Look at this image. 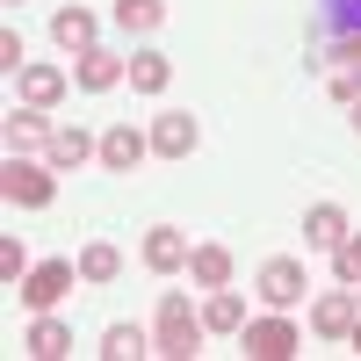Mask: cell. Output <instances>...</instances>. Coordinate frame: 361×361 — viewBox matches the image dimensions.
Returning a JSON list of instances; mask_svg holds the SVG:
<instances>
[{
  "label": "cell",
  "mask_w": 361,
  "mask_h": 361,
  "mask_svg": "<svg viewBox=\"0 0 361 361\" xmlns=\"http://www.w3.org/2000/svg\"><path fill=\"white\" fill-rule=\"evenodd\" d=\"M15 80H22V102H29V109H58V102H66V87H73L58 66H37V58H29Z\"/></svg>",
  "instance_id": "9a60e30c"
},
{
  "label": "cell",
  "mask_w": 361,
  "mask_h": 361,
  "mask_svg": "<svg viewBox=\"0 0 361 361\" xmlns=\"http://www.w3.org/2000/svg\"><path fill=\"white\" fill-rule=\"evenodd\" d=\"M44 116L51 109H8V116H0V130H8V152H44V145H51V123H44Z\"/></svg>",
  "instance_id": "4fadbf2b"
},
{
  "label": "cell",
  "mask_w": 361,
  "mask_h": 361,
  "mask_svg": "<svg viewBox=\"0 0 361 361\" xmlns=\"http://www.w3.org/2000/svg\"><path fill=\"white\" fill-rule=\"evenodd\" d=\"M51 37H58V51H73V58H80V51H94L102 15H94V8H58V15H51Z\"/></svg>",
  "instance_id": "5bb4252c"
},
{
  "label": "cell",
  "mask_w": 361,
  "mask_h": 361,
  "mask_svg": "<svg viewBox=\"0 0 361 361\" xmlns=\"http://www.w3.org/2000/svg\"><path fill=\"white\" fill-rule=\"evenodd\" d=\"M188 282H195V289H224V282H231V246H217V238L195 246V253H188Z\"/></svg>",
  "instance_id": "e0dca14e"
},
{
  "label": "cell",
  "mask_w": 361,
  "mask_h": 361,
  "mask_svg": "<svg viewBox=\"0 0 361 361\" xmlns=\"http://www.w3.org/2000/svg\"><path fill=\"white\" fill-rule=\"evenodd\" d=\"M22 275H29V253H22V238H0V282L15 289Z\"/></svg>",
  "instance_id": "d4e9b609"
},
{
  "label": "cell",
  "mask_w": 361,
  "mask_h": 361,
  "mask_svg": "<svg viewBox=\"0 0 361 361\" xmlns=\"http://www.w3.org/2000/svg\"><path fill=\"white\" fill-rule=\"evenodd\" d=\"M347 347H354V354H361V318H354V325H347Z\"/></svg>",
  "instance_id": "83f0119b"
},
{
  "label": "cell",
  "mask_w": 361,
  "mask_h": 361,
  "mask_svg": "<svg viewBox=\"0 0 361 361\" xmlns=\"http://www.w3.org/2000/svg\"><path fill=\"white\" fill-rule=\"evenodd\" d=\"M44 159H51L58 173H73V166H87V159H102V137H87L80 123H51V145H44Z\"/></svg>",
  "instance_id": "9c48e42d"
},
{
  "label": "cell",
  "mask_w": 361,
  "mask_h": 361,
  "mask_svg": "<svg viewBox=\"0 0 361 361\" xmlns=\"http://www.w3.org/2000/svg\"><path fill=\"white\" fill-rule=\"evenodd\" d=\"M361 318V304H354V289L340 282V289H325L318 304H311V333H325V340H347V325Z\"/></svg>",
  "instance_id": "7c38bea8"
},
{
  "label": "cell",
  "mask_w": 361,
  "mask_h": 361,
  "mask_svg": "<svg viewBox=\"0 0 361 361\" xmlns=\"http://www.w3.org/2000/svg\"><path fill=\"white\" fill-rule=\"evenodd\" d=\"M202 325H209V333H231V340H238V325H246V304H238V289H231V282H224V289H209Z\"/></svg>",
  "instance_id": "ac0fdd59"
},
{
  "label": "cell",
  "mask_w": 361,
  "mask_h": 361,
  "mask_svg": "<svg viewBox=\"0 0 361 361\" xmlns=\"http://www.w3.org/2000/svg\"><path fill=\"white\" fill-rule=\"evenodd\" d=\"M354 304H361V289H354Z\"/></svg>",
  "instance_id": "f546056e"
},
{
  "label": "cell",
  "mask_w": 361,
  "mask_h": 361,
  "mask_svg": "<svg viewBox=\"0 0 361 361\" xmlns=\"http://www.w3.org/2000/svg\"><path fill=\"white\" fill-rule=\"evenodd\" d=\"M354 130H361V102H354Z\"/></svg>",
  "instance_id": "f1b7e54d"
},
{
  "label": "cell",
  "mask_w": 361,
  "mask_h": 361,
  "mask_svg": "<svg viewBox=\"0 0 361 361\" xmlns=\"http://www.w3.org/2000/svg\"><path fill=\"white\" fill-rule=\"evenodd\" d=\"M116 275H123V253H116V246H102V238H94V246H80V282L109 289Z\"/></svg>",
  "instance_id": "ffe728a7"
},
{
  "label": "cell",
  "mask_w": 361,
  "mask_h": 361,
  "mask_svg": "<svg viewBox=\"0 0 361 361\" xmlns=\"http://www.w3.org/2000/svg\"><path fill=\"white\" fill-rule=\"evenodd\" d=\"M304 289H311L304 260H289V253L260 260V304H267V311H296V304H304Z\"/></svg>",
  "instance_id": "5b68a950"
},
{
  "label": "cell",
  "mask_w": 361,
  "mask_h": 361,
  "mask_svg": "<svg viewBox=\"0 0 361 361\" xmlns=\"http://www.w3.org/2000/svg\"><path fill=\"white\" fill-rule=\"evenodd\" d=\"M333 275H340L347 289H361V231H347L340 246H333Z\"/></svg>",
  "instance_id": "603a6c76"
},
{
  "label": "cell",
  "mask_w": 361,
  "mask_h": 361,
  "mask_svg": "<svg viewBox=\"0 0 361 361\" xmlns=\"http://www.w3.org/2000/svg\"><path fill=\"white\" fill-rule=\"evenodd\" d=\"M130 80V58H116V51H80V66H73V87L80 94H109V87H123Z\"/></svg>",
  "instance_id": "52a82bcc"
},
{
  "label": "cell",
  "mask_w": 361,
  "mask_h": 361,
  "mask_svg": "<svg viewBox=\"0 0 361 361\" xmlns=\"http://www.w3.org/2000/svg\"><path fill=\"white\" fill-rule=\"evenodd\" d=\"M145 152H152V130H130V123H109L102 130V166L109 173H137Z\"/></svg>",
  "instance_id": "30bf717a"
},
{
  "label": "cell",
  "mask_w": 361,
  "mask_h": 361,
  "mask_svg": "<svg viewBox=\"0 0 361 361\" xmlns=\"http://www.w3.org/2000/svg\"><path fill=\"white\" fill-rule=\"evenodd\" d=\"M188 231H180V224H152V231H145V246H137V260L145 267H152V275H180V267H188Z\"/></svg>",
  "instance_id": "8992f818"
},
{
  "label": "cell",
  "mask_w": 361,
  "mask_h": 361,
  "mask_svg": "<svg viewBox=\"0 0 361 361\" xmlns=\"http://www.w3.org/2000/svg\"><path fill=\"white\" fill-rule=\"evenodd\" d=\"M195 145H202V130H195V116H188V109L152 116V152H159V159H188Z\"/></svg>",
  "instance_id": "ba28073f"
},
{
  "label": "cell",
  "mask_w": 361,
  "mask_h": 361,
  "mask_svg": "<svg viewBox=\"0 0 361 361\" xmlns=\"http://www.w3.org/2000/svg\"><path fill=\"white\" fill-rule=\"evenodd\" d=\"M202 311H188V296L180 289H166L159 296V318H152V354H166V361H195L202 354Z\"/></svg>",
  "instance_id": "6da1fadb"
},
{
  "label": "cell",
  "mask_w": 361,
  "mask_h": 361,
  "mask_svg": "<svg viewBox=\"0 0 361 361\" xmlns=\"http://www.w3.org/2000/svg\"><path fill=\"white\" fill-rule=\"evenodd\" d=\"M325 94H333L340 109H354V102H361V80H354L347 66H325Z\"/></svg>",
  "instance_id": "cb8c5ba5"
},
{
  "label": "cell",
  "mask_w": 361,
  "mask_h": 361,
  "mask_svg": "<svg viewBox=\"0 0 361 361\" xmlns=\"http://www.w3.org/2000/svg\"><path fill=\"white\" fill-rule=\"evenodd\" d=\"M22 354H37V361H66V354H73V325L58 318V311H37V318H29V333H22Z\"/></svg>",
  "instance_id": "8fae6325"
},
{
  "label": "cell",
  "mask_w": 361,
  "mask_h": 361,
  "mask_svg": "<svg viewBox=\"0 0 361 361\" xmlns=\"http://www.w3.org/2000/svg\"><path fill=\"white\" fill-rule=\"evenodd\" d=\"M130 87H137V94H152V102H159L166 87H173V66H166L159 51H137V58H130Z\"/></svg>",
  "instance_id": "d6986e66"
},
{
  "label": "cell",
  "mask_w": 361,
  "mask_h": 361,
  "mask_svg": "<svg viewBox=\"0 0 361 361\" xmlns=\"http://www.w3.org/2000/svg\"><path fill=\"white\" fill-rule=\"evenodd\" d=\"M22 66H29V44L15 37V22H8V29H0V73H8V80H15Z\"/></svg>",
  "instance_id": "484cf974"
},
{
  "label": "cell",
  "mask_w": 361,
  "mask_h": 361,
  "mask_svg": "<svg viewBox=\"0 0 361 361\" xmlns=\"http://www.w3.org/2000/svg\"><path fill=\"white\" fill-rule=\"evenodd\" d=\"M73 275H80L73 260H37V267L15 282V296H22L29 311H58V304H66V289H73Z\"/></svg>",
  "instance_id": "277c9868"
},
{
  "label": "cell",
  "mask_w": 361,
  "mask_h": 361,
  "mask_svg": "<svg viewBox=\"0 0 361 361\" xmlns=\"http://www.w3.org/2000/svg\"><path fill=\"white\" fill-rule=\"evenodd\" d=\"M102 354H109V361H137V354H152V333H137V325H109V333H102Z\"/></svg>",
  "instance_id": "7402d4cb"
},
{
  "label": "cell",
  "mask_w": 361,
  "mask_h": 361,
  "mask_svg": "<svg viewBox=\"0 0 361 361\" xmlns=\"http://www.w3.org/2000/svg\"><path fill=\"white\" fill-rule=\"evenodd\" d=\"M0 202L8 209H51L58 202V166L29 159V152H8V166H0Z\"/></svg>",
  "instance_id": "7a4b0ae2"
},
{
  "label": "cell",
  "mask_w": 361,
  "mask_h": 361,
  "mask_svg": "<svg viewBox=\"0 0 361 361\" xmlns=\"http://www.w3.org/2000/svg\"><path fill=\"white\" fill-rule=\"evenodd\" d=\"M333 66H347V73L361 80V37H340V44H333Z\"/></svg>",
  "instance_id": "4316f807"
},
{
  "label": "cell",
  "mask_w": 361,
  "mask_h": 361,
  "mask_svg": "<svg viewBox=\"0 0 361 361\" xmlns=\"http://www.w3.org/2000/svg\"><path fill=\"white\" fill-rule=\"evenodd\" d=\"M166 22V0H116V29H130V37H152Z\"/></svg>",
  "instance_id": "44dd1931"
},
{
  "label": "cell",
  "mask_w": 361,
  "mask_h": 361,
  "mask_svg": "<svg viewBox=\"0 0 361 361\" xmlns=\"http://www.w3.org/2000/svg\"><path fill=\"white\" fill-rule=\"evenodd\" d=\"M347 231H354V224H347V209H340V202H311V209H304V246L333 253Z\"/></svg>",
  "instance_id": "2e32d148"
},
{
  "label": "cell",
  "mask_w": 361,
  "mask_h": 361,
  "mask_svg": "<svg viewBox=\"0 0 361 361\" xmlns=\"http://www.w3.org/2000/svg\"><path fill=\"white\" fill-rule=\"evenodd\" d=\"M238 347H246L253 361H289L296 347H304V333H296L282 311H267V318H246V325H238Z\"/></svg>",
  "instance_id": "3957f363"
}]
</instances>
